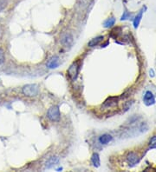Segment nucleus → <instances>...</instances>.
Returning a JSON list of instances; mask_svg holds the SVG:
<instances>
[{"label": "nucleus", "mask_w": 156, "mask_h": 172, "mask_svg": "<svg viewBox=\"0 0 156 172\" xmlns=\"http://www.w3.org/2000/svg\"><path fill=\"white\" fill-rule=\"evenodd\" d=\"M22 92L26 97H36L39 93V87L37 84H26L23 87Z\"/></svg>", "instance_id": "1"}, {"label": "nucleus", "mask_w": 156, "mask_h": 172, "mask_svg": "<svg viewBox=\"0 0 156 172\" xmlns=\"http://www.w3.org/2000/svg\"><path fill=\"white\" fill-rule=\"evenodd\" d=\"M47 116L49 117V120L53 121V122H57L60 119V110L58 106H51L49 109L48 112H47Z\"/></svg>", "instance_id": "2"}, {"label": "nucleus", "mask_w": 156, "mask_h": 172, "mask_svg": "<svg viewBox=\"0 0 156 172\" xmlns=\"http://www.w3.org/2000/svg\"><path fill=\"white\" fill-rule=\"evenodd\" d=\"M78 72H79V65L77 63H74L71 65L69 66V68L67 71V74L69 76V77L72 80L75 81L78 76Z\"/></svg>", "instance_id": "3"}, {"label": "nucleus", "mask_w": 156, "mask_h": 172, "mask_svg": "<svg viewBox=\"0 0 156 172\" xmlns=\"http://www.w3.org/2000/svg\"><path fill=\"white\" fill-rule=\"evenodd\" d=\"M143 101H144V104L147 106H150V105H153L155 103V98L154 94L151 91H147L145 93V95H144Z\"/></svg>", "instance_id": "4"}, {"label": "nucleus", "mask_w": 156, "mask_h": 172, "mask_svg": "<svg viewBox=\"0 0 156 172\" xmlns=\"http://www.w3.org/2000/svg\"><path fill=\"white\" fill-rule=\"evenodd\" d=\"M127 162H128V164H129V165H131V166L135 165V164H137L140 162V157H139V156L136 153L130 152L127 156Z\"/></svg>", "instance_id": "5"}, {"label": "nucleus", "mask_w": 156, "mask_h": 172, "mask_svg": "<svg viewBox=\"0 0 156 172\" xmlns=\"http://www.w3.org/2000/svg\"><path fill=\"white\" fill-rule=\"evenodd\" d=\"M72 42H73V38H72V36L69 33H66V34H64L63 36V38H62V44L64 46H66V47L69 46L72 44Z\"/></svg>", "instance_id": "6"}, {"label": "nucleus", "mask_w": 156, "mask_h": 172, "mask_svg": "<svg viewBox=\"0 0 156 172\" xmlns=\"http://www.w3.org/2000/svg\"><path fill=\"white\" fill-rule=\"evenodd\" d=\"M48 67L50 69H55L57 68L59 65V58L57 57H51L48 62Z\"/></svg>", "instance_id": "7"}, {"label": "nucleus", "mask_w": 156, "mask_h": 172, "mask_svg": "<svg viewBox=\"0 0 156 172\" xmlns=\"http://www.w3.org/2000/svg\"><path fill=\"white\" fill-rule=\"evenodd\" d=\"M102 40H103V36H99V37H96V38H93L92 40L89 42L88 45H89L90 47H95V46L98 45L102 41Z\"/></svg>", "instance_id": "8"}, {"label": "nucleus", "mask_w": 156, "mask_h": 172, "mask_svg": "<svg viewBox=\"0 0 156 172\" xmlns=\"http://www.w3.org/2000/svg\"><path fill=\"white\" fill-rule=\"evenodd\" d=\"M111 141H112V137L110 135H108V134H104V135L101 136L100 138H99V142L102 144H107Z\"/></svg>", "instance_id": "9"}, {"label": "nucleus", "mask_w": 156, "mask_h": 172, "mask_svg": "<svg viewBox=\"0 0 156 172\" xmlns=\"http://www.w3.org/2000/svg\"><path fill=\"white\" fill-rule=\"evenodd\" d=\"M143 12H144V9L140 10V12H139V14L135 17V18L134 19V28H137V27L139 26V25H140V20H141V18H142Z\"/></svg>", "instance_id": "10"}, {"label": "nucleus", "mask_w": 156, "mask_h": 172, "mask_svg": "<svg viewBox=\"0 0 156 172\" xmlns=\"http://www.w3.org/2000/svg\"><path fill=\"white\" fill-rule=\"evenodd\" d=\"M58 161H59V159H58V157L57 156H52V157H50L49 160L47 161V163H46V168H51V167H53L55 164H57L58 163Z\"/></svg>", "instance_id": "11"}, {"label": "nucleus", "mask_w": 156, "mask_h": 172, "mask_svg": "<svg viewBox=\"0 0 156 172\" xmlns=\"http://www.w3.org/2000/svg\"><path fill=\"white\" fill-rule=\"evenodd\" d=\"M91 162H92V164L93 165L95 166V167H99L100 166V164H101V162H100V156L97 153H94L92 156H91Z\"/></svg>", "instance_id": "12"}, {"label": "nucleus", "mask_w": 156, "mask_h": 172, "mask_svg": "<svg viewBox=\"0 0 156 172\" xmlns=\"http://www.w3.org/2000/svg\"><path fill=\"white\" fill-rule=\"evenodd\" d=\"M115 24V18H114V17H110V18H107V20L104 22V27L109 28V27H112Z\"/></svg>", "instance_id": "13"}, {"label": "nucleus", "mask_w": 156, "mask_h": 172, "mask_svg": "<svg viewBox=\"0 0 156 172\" xmlns=\"http://www.w3.org/2000/svg\"><path fill=\"white\" fill-rule=\"evenodd\" d=\"M149 148L155 149L156 148V136H154L149 141Z\"/></svg>", "instance_id": "14"}, {"label": "nucleus", "mask_w": 156, "mask_h": 172, "mask_svg": "<svg viewBox=\"0 0 156 172\" xmlns=\"http://www.w3.org/2000/svg\"><path fill=\"white\" fill-rule=\"evenodd\" d=\"M5 60V57H4V52L2 49H0V65L4 64Z\"/></svg>", "instance_id": "15"}, {"label": "nucleus", "mask_w": 156, "mask_h": 172, "mask_svg": "<svg viewBox=\"0 0 156 172\" xmlns=\"http://www.w3.org/2000/svg\"><path fill=\"white\" fill-rule=\"evenodd\" d=\"M128 17H130V14L128 12V11H124V14L122 17V20H125V19H127V18H128Z\"/></svg>", "instance_id": "16"}]
</instances>
